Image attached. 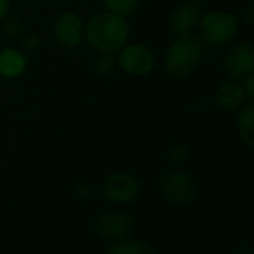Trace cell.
<instances>
[{"mask_svg":"<svg viewBox=\"0 0 254 254\" xmlns=\"http://www.w3.org/2000/svg\"><path fill=\"white\" fill-rule=\"evenodd\" d=\"M205 51V42L193 33L177 36L168 46L164 57L165 74L173 80H185L190 77L199 67Z\"/></svg>","mask_w":254,"mask_h":254,"instance_id":"6da1fadb","label":"cell"},{"mask_svg":"<svg viewBox=\"0 0 254 254\" xmlns=\"http://www.w3.org/2000/svg\"><path fill=\"white\" fill-rule=\"evenodd\" d=\"M85 39L100 52H118L128 43L129 24L127 18L109 10L95 13L85 24Z\"/></svg>","mask_w":254,"mask_h":254,"instance_id":"7a4b0ae2","label":"cell"},{"mask_svg":"<svg viewBox=\"0 0 254 254\" xmlns=\"http://www.w3.org/2000/svg\"><path fill=\"white\" fill-rule=\"evenodd\" d=\"M201 37L208 45H226L232 42L241 27V18L228 10H211L202 13L199 21Z\"/></svg>","mask_w":254,"mask_h":254,"instance_id":"3957f363","label":"cell"},{"mask_svg":"<svg viewBox=\"0 0 254 254\" xmlns=\"http://www.w3.org/2000/svg\"><path fill=\"white\" fill-rule=\"evenodd\" d=\"M159 196L173 205H189L198 198V183L186 171H167L158 180Z\"/></svg>","mask_w":254,"mask_h":254,"instance_id":"277c9868","label":"cell"},{"mask_svg":"<svg viewBox=\"0 0 254 254\" xmlns=\"http://www.w3.org/2000/svg\"><path fill=\"white\" fill-rule=\"evenodd\" d=\"M141 192L138 179L125 171L110 173L101 185L103 198L113 205H125L134 202Z\"/></svg>","mask_w":254,"mask_h":254,"instance_id":"5b68a950","label":"cell"},{"mask_svg":"<svg viewBox=\"0 0 254 254\" xmlns=\"http://www.w3.org/2000/svg\"><path fill=\"white\" fill-rule=\"evenodd\" d=\"M137 228L135 216L129 213H103L92 220V232L109 243L129 238Z\"/></svg>","mask_w":254,"mask_h":254,"instance_id":"8992f818","label":"cell"},{"mask_svg":"<svg viewBox=\"0 0 254 254\" xmlns=\"http://www.w3.org/2000/svg\"><path fill=\"white\" fill-rule=\"evenodd\" d=\"M118 67L134 77L147 76L156 65V55L155 52L141 43H131L125 45L118 51Z\"/></svg>","mask_w":254,"mask_h":254,"instance_id":"52a82bcc","label":"cell"},{"mask_svg":"<svg viewBox=\"0 0 254 254\" xmlns=\"http://www.w3.org/2000/svg\"><path fill=\"white\" fill-rule=\"evenodd\" d=\"M225 71L232 80H244L254 73V46L252 42H238L225 57Z\"/></svg>","mask_w":254,"mask_h":254,"instance_id":"ba28073f","label":"cell"},{"mask_svg":"<svg viewBox=\"0 0 254 254\" xmlns=\"http://www.w3.org/2000/svg\"><path fill=\"white\" fill-rule=\"evenodd\" d=\"M54 36L61 46L77 48L85 40V22L76 12H63L54 22Z\"/></svg>","mask_w":254,"mask_h":254,"instance_id":"9c48e42d","label":"cell"},{"mask_svg":"<svg viewBox=\"0 0 254 254\" xmlns=\"http://www.w3.org/2000/svg\"><path fill=\"white\" fill-rule=\"evenodd\" d=\"M202 13L204 9L199 0H188L173 10L168 18V27L176 36L189 34L199 24Z\"/></svg>","mask_w":254,"mask_h":254,"instance_id":"30bf717a","label":"cell"},{"mask_svg":"<svg viewBox=\"0 0 254 254\" xmlns=\"http://www.w3.org/2000/svg\"><path fill=\"white\" fill-rule=\"evenodd\" d=\"M214 104L225 110V112H234V110H238L247 100L246 97V92H244V88L241 85V82L238 80H229V82H225L222 83L217 91L214 92Z\"/></svg>","mask_w":254,"mask_h":254,"instance_id":"8fae6325","label":"cell"},{"mask_svg":"<svg viewBox=\"0 0 254 254\" xmlns=\"http://www.w3.org/2000/svg\"><path fill=\"white\" fill-rule=\"evenodd\" d=\"M28 68V58L24 51L13 46L0 49V76L4 79H16Z\"/></svg>","mask_w":254,"mask_h":254,"instance_id":"7c38bea8","label":"cell"},{"mask_svg":"<svg viewBox=\"0 0 254 254\" xmlns=\"http://www.w3.org/2000/svg\"><path fill=\"white\" fill-rule=\"evenodd\" d=\"M104 252L109 254H155L156 249L147 240H132L129 237L109 243Z\"/></svg>","mask_w":254,"mask_h":254,"instance_id":"4fadbf2b","label":"cell"},{"mask_svg":"<svg viewBox=\"0 0 254 254\" xmlns=\"http://www.w3.org/2000/svg\"><path fill=\"white\" fill-rule=\"evenodd\" d=\"M254 106L253 101L249 100L246 101L240 109H238V116H237V131L244 144L249 147H253L254 144Z\"/></svg>","mask_w":254,"mask_h":254,"instance_id":"5bb4252c","label":"cell"},{"mask_svg":"<svg viewBox=\"0 0 254 254\" xmlns=\"http://www.w3.org/2000/svg\"><path fill=\"white\" fill-rule=\"evenodd\" d=\"M103 3L106 10L127 18L138 12L141 0H103Z\"/></svg>","mask_w":254,"mask_h":254,"instance_id":"9a60e30c","label":"cell"},{"mask_svg":"<svg viewBox=\"0 0 254 254\" xmlns=\"http://www.w3.org/2000/svg\"><path fill=\"white\" fill-rule=\"evenodd\" d=\"M94 68L100 77L113 76L118 68V61H116V57L113 55V52H100V55L95 58Z\"/></svg>","mask_w":254,"mask_h":254,"instance_id":"2e32d148","label":"cell"},{"mask_svg":"<svg viewBox=\"0 0 254 254\" xmlns=\"http://www.w3.org/2000/svg\"><path fill=\"white\" fill-rule=\"evenodd\" d=\"M167 158H168L170 162L177 164V165L186 164L189 161V158H190V149L183 141L173 143L167 150Z\"/></svg>","mask_w":254,"mask_h":254,"instance_id":"e0dca14e","label":"cell"},{"mask_svg":"<svg viewBox=\"0 0 254 254\" xmlns=\"http://www.w3.org/2000/svg\"><path fill=\"white\" fill-rule=\"evenodd\" d=\"M25 30L24 21L19 16H6L3 19V31L10 37H19Z\"/></svg>","mask_w":254,"mask_h":254,"instance_id":"ac0fdd59","label":"cell"},{"mask_svg":"<svg viewBox=\"0 0 254 254\" xmlns=\"http://www.w3.org/2000/svg\"><path fill=\"white\" fill-rule=\"evenodd\" d=\"M74 195L80 201H91L95 196V188L89 182L77 183L74 186Z\"/></svg>","mask_w":254,"mask_h":254,"instance_id":"d6986e66","label":"cell"},{"mask_svg":"<svg viewBox=\"0 0 254 254\" xmlns=\"http://www.w3.org/2000/svg\"><path fill=\"white\" fill-rule=\"evenodd\" d=\"M42 40L37 34H28L24 40H22V51L24 52H34L39 49Z\"/></svg>","mask_w":254,"mask_h":254,"instance_id":"ffe728a7","label":"cell"},{"mask_svg":"<svg viewBox=\"0 0 254 254\" xmlns=\"http://www.w3.org/2000/svg\"><path fill=\"white\" fill-rule=\"evenodd\" d=\"M241 85L244 88V92H246V97L247 100H253L254 97V76H249L246 77L244 80H241Z\"/></svg>","mask_w":254,"mask_h":254,"instance_id":"44dd1931","label":"cell"},{"mask_svg":"<svg viewBox=\"0 0 254 254\" xmlns=\"http://www.w3.org/2000/svg\"><path fill=\"white\" fill-rule=\"evenodd\" d=\"M243 21L247 24V25H253L254 22V7H253V3H250L247 7H246V10L243 12Z\"/></svg>","mask_w":254,"mask_h":254,"instance_id":"7402d4cb","label":"cell"},{"mask_svg":"<svg viewBox=\"0 0 254 254\" xmlns=\"http://www.w3.org/2000/svg\"><path fill=\"white\" fill-rule=\"evenodd\" d=\"M10 12V1L9 0H0V21H3Z\"/></svg>","mask_w":254,"mask_h":254,"instance_id":"603a6c76","label":"cell"},{"mask_svg":"<svg viewBox=\"0 0 254 254\" xmlns=\"http://www.w3.org/2000/svg\"><path fill=\"white\" fill-rule=\"evenodd\" d=\"M0 42H1V34H0Z\"/></svg>","mask_w":254,"mask_h":254,"instance_id":"cb8c5ba5","label":"cell"}]
</instances>
